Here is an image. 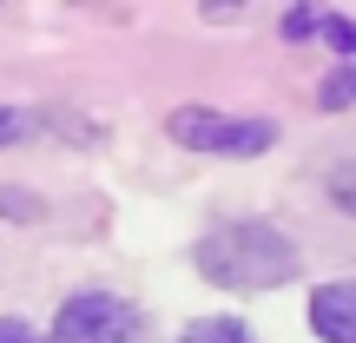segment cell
I'll use <instances>...</instances> for the list:
<instances>
[{
	"mask_svg": "<svg viewBox=\"0 0 356 343\" xmlns=\"http://www.w3.org/2000/svg\"><path fill=\"white\" fill-rule=\"evenodd\" d=\"M191 264H198L204 284H225V291H277V284L297 278V244L284 238L277 225L238 218V225L204 231Z\"/></svg>",
	"mask_w": 356,
	"mask_h": 343,
	"instance_id": "6da1fadb",
	"label": "cell"
},
{
	"mask_svg": "<svg viewBox=\"0 0 356 343\" xmlns=\"http://www.w3.org/2000/svg\"><path fill=\"white\" fill-rule=\"evenodd\" d=\"M172 139L191 145V152H211V159H257V152L277 145V126H270V119L218 113V106H178L172 113Z\"/></svg>",
	"mask_w": 356,
	"mask_h": 343,
	"instance_id": "7a4b0ae2",
	"label": "cell"
},
{
	"mask_svg": "<svg viewBox=\"0 0 356 343\" xmlns=\"http://www.w3.org/2000/svg\"><path fill=\"white\" fill-rule=\"evenodd\" d=\"M132 337H139V317L106 291L66 297L60 317H53V343H132Z\"/></svg>",
	"mask_w": 356,
	"mask_h": 343,
	"instance_id": "3957f363",
	"label": "cell"
},
{
	"mask_svg": "<svg viewBox=\"0 0 356 343\" xmlns=\"http://www.w3.org/2000/svg\"><path fill=\"white\" fill-rule=\"evenodd\" d=\"M310 324L323 343H356V284H323L310 297Z\"/></svg>",
	"mask_w": 356,
	"mask_h": 343,
	"instance_id": "277c9868",
	"label": "cell"
},
{
	"mask_svg": "<svg viewBox=\"0 0 356 343\" xmlns=\"http://www.w3.org/2000/svg\"><path fill=\"white\" fill-rule=\"evenodd\" d=\"M178 343H251V330H244L238 317H198Z\"/></svg>",
	"mask_w": 356,
	"mask_h": 343,
	"instance_id": "5b68a950",
	"label": "cell"
},
{
	"mask_svg": "<svg viewBox=\"0 0 356 343\" xmlns=\"http://www.w3.org/2000/svg\"><path fill=\"white\" fill-rule=\"evenodd\" d=\"M317 99L330 106V113H350V106H356V66H337V73H323Z\"/></svg>",
	"mask_w": 356,
	"mask_h": 343,
	"instance_id": "8992f818",
	"label": "cell"
},
{
	"mask_svg": "<svg viewBox=\"0 0 356 343\" xmlns=\"http://www.w3.org/2000/svg\"><path fill=\"white\" fill-rule=\"evenodd\" d=\"M323 191H330L337 212L356 218V159H343V166H330V178H323Z\"/></svg>",
	"mask_w": 356,
	"mask_h": 343,
	"instance_id": "52a82bcc",
	"label": "cell"
},
{
	"mask_svg": "<svg viewBox=\"0 0 356 343\" xmlns=\"http://www.w3.org/2000/svg\"><path fill=\"white\" fill-rule=\"evenodd\" d=\"M317 33L330 40V47H343V53H356V20H343V13H323V20H317Z\"/></svg>",
	"mask_w": 356,
	"mask_h": 343,
	"instance_id": "ba28073f",
	"label": "cell"
},
{
	"mask_svg": "<svg viewBox=\"0 0 356 343\" xmlns=\"http://www.w3.org/2000/svg\"><path fill=\"white\" fill-rule=\"evenodd\" d=\"M33 132V119L20 113V106H0V145H13V139H26Z\"/></svg>",
	"mask_w": 356,
	"mask_h": 343,
	"instance_id": "9c48e42d",
	"label": "cell"
},
{
	"mask_svg": "<svg viewBox=\"0 0 356 343\" xmlns=\"http://www.w3.org/2000/svg\"><path fill=\"white\" fill-rule=\"evenodd\" d=\"M0 218H40V212H33L26 191H7V185H0Z\"/></svg>",
	"mask_w": 356,
	"mask_h": 343,
	"instance_id": "30bf717a",
	"label": "cell"
},
{
	"mask_svg": "<svg viewBox=\"0 0 356 343\" xmlns=\"http://www.w3.org/2000/svg\"><path fill=\"white\" fill-rule=\"evenodd\" d=\"M0 343H40V330L20 324V317H0Z\"/></svg>",
	"mask_w": 356,
	"mask_h": 343,
	"instance_id": "8fae6325",
	"label": "cell"
}]
</instances>
